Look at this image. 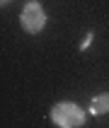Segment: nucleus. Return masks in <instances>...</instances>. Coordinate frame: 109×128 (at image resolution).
Segmentation results:
<instances>
[{
    "instance_id": "obj_2",
    "label": "nucleus",
    "mask_w": 109,
    "mask_h": 128,
    "mask_svg": "<svg viewBox=\"0 0 109 128\" xmlns=\"http://www.w3.org/2000/svg\"><path fill=\"white\" fill-rule=\"evenodd\" d=\"M22 24L27 29L29 34H36V32H41L46 27V12H44V7L39 2H27L24 5V12H22Z\"/></svg>"
},
{
    "instance_id": "obj_5",
    "label": "nucleus",
    "mask_w": 109,
    "mask_h": 128,
    "mask_svg": "<svg viewBox=\"0 0 109 128\" xmlns=\"http://www.w3.org/2000/svg\"><path fill=\"white\" fill-rule=\"evenodd\" d=\"M3 2H10V0H3Z\"/></svg>"
},
{
    "instance_id": "obj_4",
    "label": "nucleus",
    "mask_w": 109,
    "mask_h": 128,
    "mask_svg": "<svg viewBox=\"0 0 109 128\" xmlns=\"http://www.w3.org/2000/svg\"><path fill=\"white\" fill-rule=\"evenodd\" d=\"M90 44H92V34H87V36H85V41L80 44V48H87V46H90Z\"/></svg>"
},
{
    "instance_id": "obj_1",
    "label": "nucleus",
    "mask_w": 109,
    "mask_h": 128,
    "mask_svg": "<svg viewBox=\"0 0 109 128\" xmlns=\"http://www.w3.org/2000/svg\"><path fill=\"white\" fill-rule=\"evenodd\" d=\"M51 121L58 128H80L85 123V114L73 102H58L56 106L51 109Z\"/></svg>"
},
{
    "instance_id": "obj_3",
    "label": "nucleus",
    "mask_w": 109,
    "mask_h": 128,
    "mask_svg": "<svg viewBox=\"0 0 109 128\" xmlns=\"http://www.w3.org/2000/svg\"><path fill=\"white\" fill-rule=\"evenodd\" d=\"M90 111H92L94 116H99V114H107L109 111V92L104 94H97L92 102H90Z\"/></svg>"
}]
</instances>
